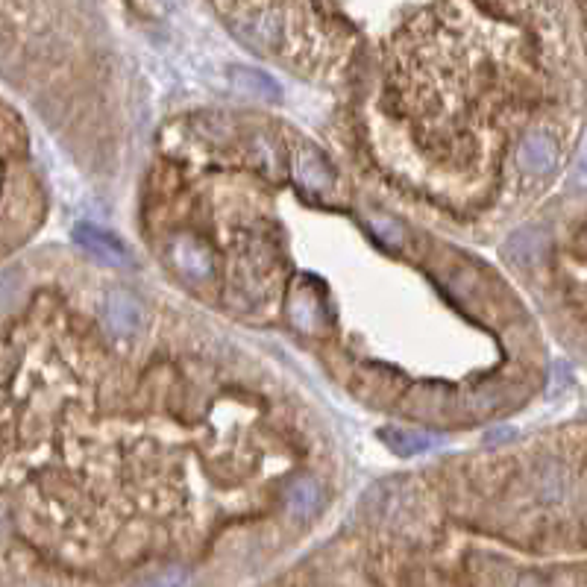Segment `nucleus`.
I'll use <instances>...</instances> for the list:
<instances>
[{"mask_svg":"<svg viewBox=\"0 0 587 587\" xmlns=\"http://www.w3.org/2000/svg\"><path fill=\"white\" fill-rule=\"evenodd\" d=\"M379 438L388 444V450L400 452V455H414V452L432 450L438 444V438L420 435V432H408V429H382Z\"/></svg>","mask_w":587,"mask_h":587,"instance_id":"0eeeda50","label":"nucleus"},{"mask_svg":"<svg viewBox=\"0 0 587 587\" xmlns=\"http://www.w3.org/2000/svg\"><path fill=\"white\" fill-rule=\"evenodd\" d=\"M103 323L112 335H136L141 329V303L136 294L115 288L103 300Z\"/></svg>","mask_w":587,"mask_h":587,"instance_id":"f257e3e1","label":"nucleus"},{"mask_svg":"<svg viewBox=\"0 0 587 587\" xmlns=\"http://www.w3.org/2000/svg\"><path fill=\"white\" fill-rule=\"evenodd\" d=\"M171 256H174V262L180 265V271L188 273L191 279H203V276H209V271H212V256H209V250H206L203 244L191 241V238H180V241L174 244Z\"/></svg>","mask_w":587,"mask_h":587,"instance_id":"423d86ee","label":"nucleus"},{"mask_svg":"<svg viewBox=\"0 0 587 587\" xmlns=\"http://www.w3.org/2000/svg\"><path fill=\"white\" fill-rule=\"evenodd\" d=\"M373 229H376V235H379V238H385V241H391V244H397V241L403 238L400 226L391 224L388 218H379V221H373Z\"/></svg>","mask_w":587,"mask_h":587,"instance_id":"9d476101","label":"nucleus"},{"mask_svg":"<svg viewBox=\"0 0 587 587\" xmlns=\"http://www.w3.org/2000/svg\"><path fill=\"white\" fill-rule=\"evenodd\" d=\"M0 532H3V520H0Z\"/></svg>","mask_w":587,"mask_h":587,"instance_id":"9b49d317","label":"nucleus"},{"mask_svg":"<svg viewBox=\"0 0 587 587\" xmlns=\"http://www.w3.org/2000/svg\"><path fill=\"white\" fill-rule=\"evenodd\" d=\"M538 238H532V229H523V232H517L508 244H505V253L514 259V262H532L535 259V253H538Z\"/></svg>","mask_w":587,"mask_h":587,"instance_id":"6e6552de","label":"nucleus"},{"mask_svg":"<svg viewBox=\"0 0 587 587\" xmlns=\"http://www.w3.org/2000/svg\"><path fill=\"white\" fill-rule=\"evenodd\" d=\"M294 177L312 191H329L332 185V168L323 159L317 147H300L294 153Z\"/></svg>","mask_w":587,"mask_h":587,"instance_id":"20e7f679","label":"nucleus"},{"mask_svg":"<svg viewBox=\"0 0 587 587\" xmlns=\"http://www.w3.org/2000/svg\"><path fill=\"white\" fill-rule=\"evenodd\" d=\"M235 86H238V89L250 91V94H271V97L279 94V86H276L273 80L262 77V74H256V71H247V68L235 71Z\"/></svg>","mask_w":587,"mask_h":587,"instance_id":"1a4fd4ad","label":"nucleus"},{"mask_svg":"<svg viewBox=\"0 0 587 587\" xmlns=\"http://www.w3.org/2000/svg\"><path fill=\"white\" fill-rule=\"evenodd\" d=\"M74 241L80 247H86L91 256H97V259H103L109 265H130L133 262L127 247L115 235H109L106 229H97V226L91 224H77L74 226Z\"/></svg>","mask_w":587,"mask_h":587,"instance_id":"f03ea898","label":"nucleus"},{"mask_svg":"<svg viewBox=\"0 0 587 587\" xmlns=\"http://www.w3.org/2000/svg\"><path fill=\"white\" fill-rule=\"evenodd\" d=\"M285 502H288V511L294 514V517H300V520H312L315 514H320V508H323V488L317 485L315 479H309V476H300V479H294L291 485H288V491H285Z\"/></svg>","mask_w":587,"mask_h":587,"instance_id":"39448f33","label":"nucleus"},{"mask_svg":"<svg viewBox=\"0 0 587 587\" xmlns=\"http://www.w3.org/2000/svg\"><path fill=\"white\" fill-rule=\"evenodd\" d=\"M520 165L526 174L543 177L558 165V147L546 133H529L520 141Z\"/></svg>","mask_w":587,"mask_h":587,"instance_id":"7ed1b4c3","label":"nucleus"}]
</instances>
